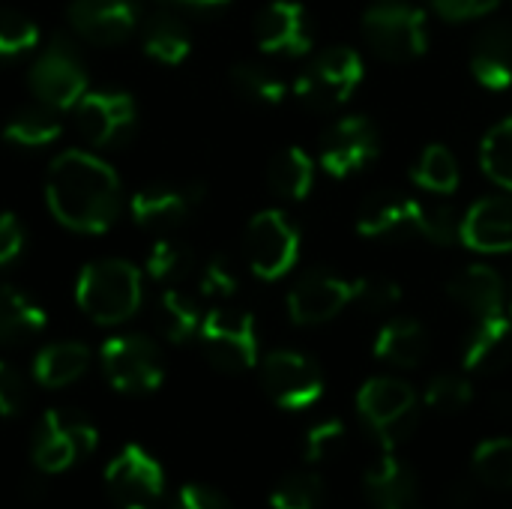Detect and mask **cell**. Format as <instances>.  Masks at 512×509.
Instances as JSON below:
<instances>
[{
	"label": "cell",
	"mask_w": 512,
	"mask_h": 509,
	"mask_svg": "<svg viewBox=\"0 0 512 509\" xmlns=\"http://www.w3.org/2000/svg\"><path fill=\"white\" fill-rule=\"evenodd\" d=\"M471 72L486 90L512 87V24L495 21L471 39Z\"/></svg>",
	"instance_id": "cell-22"
},
{
	"label": "cell",
	"mask_w": 512,
	"mask_h": 509,
	"mask_svg": "<svg viewBox=\"0 0 512 509\" xmlns=\"http://www.w3.org/2000/svg\"><path fill=\"white\" fill-rule=\"evenodd\" d=\"M315 183V159L303 147H285L270 162V186L279 198L303 201Z\"/></svg>",
	"instance_id": "cell-30"
},
{
	"label": "cell",
	"mask_w": 512,
	"mask_h": 509,
	"mask_svg": "<svg viewBox=\"0 0 512 509\" xmlns=\"http://www.w3.org/2000/svg\"><path fill=\"white\" fill-rule=\"evenodd\" d=\"M447 294L474 318H489V315H501L507 312L504 306V282L501 276L486 267V264H471L462 273H456L447 285Z\"/></svg>",
	"instance_id": "cell-24"
},
{
	"label": "cell",
	"mask_w": 512,
	"mask_h": 509,
	"mask_svg": "<svg viewBox=\"0 0 512 509\" xmlns=\"http://www.w3.org/2000/svg\"><path fill=\"white\" fill-rule=\"evenodd\" d=\"M105 489L120 509H156L165 495V471L144 447L126 444L105 468Z\"/></svg>",
	"instance_id": "cell-12"
},
{
	"label": "cell",
	"mask_w": 512,
	"mask_h": 509,
	"mask_svg": "<svg viewBox=\"0 0 512 509\" xmlns=\"http://www.w3.org/2000/svg\"><path fill=\"white\" fill-rule=\"evenodd\" d=\"M375 357L381 363L414 369L429 357V333L414 318H393L375 336Z\"/></svg>",
	"instance_id": "cell-25"
},
{
	"label": "cell",
	"mask_w": 512,
	"mask_h": 509,
	"mask_svg": "<svg viewBox=\"0 0 512 509\" xmlns=\"http://www.w3.org/2000/svg\"><path fill=\"white\" fill-rule=\"evenodd\" d=\"M462 216L450 207H429L399 192H372L357 210V231L363 237L417 234L435 246L459 240Z\"/></svg>",
	"instance_id": "cell-2"
},
{
	"label": "cell",
	"mask_w": 512,
	"mask_h": 509,
	"mask_svg": "<svg viewBox=\"0 0 512 509\" xmlns=\"http://www.w3.org/2000/svg\"><path fill=\"white\" fill-rule=\"evenodd\" d=\"M366 498L375 509H423L420 507V480L408 462L387 453L363 477Z\"/></svg>",
	"instance_id": "cell-23"
},
{
	"label": "cell",
	"mask_w": 512,
	"mask_h": 509,
	"mask_svg": "<svg viewBox=\"0 0 512 509\" xmlns=\"http://www.w3.org/2000/svg\"><path fill=\"white\" fill-rule=\"evenodd\" d=\"M201 201V189L198 186H171V183H153L144 186L132 195L129 201V213L135 219L138 228L147 231H171L177 225H183L192 210Z\"/></svg>",
	"instance_id": "cell-20"
},
{
	"label": "cell",
	"mask_w": 512,
	"mask_h": 509,
	"mask_svg": "<svg viewBox=\"0 0 512 509\" xmlns=\"http://www.w3.org/2000/svg\"><path fill=\"white\" fill-rule=\"evenodd\" d=\"M459 240L483 255L512 252V192L474 201L462 216Z\"/></svg>",
	"instance_id": "cell-19"
},
{
	"label": "cell",
	"mask_w": 512,
	"mask_h": 509,
	"mask_svg": "<svg viewBox=\"0 0 512 509\" xmlns=\"http://www.w3.org/2000/svg\"><path fill=\"white\" fill-rule=\"evenodd\" d=\"M75 123L90 144L114 147L132 135L138 123V105L123 90H87L75 105Z\"/></svg>",
	"instance_id": "cell-15"
},
{
	"label": "cell",
	"mask_w": 512,
	"mask_h": 509,
	"mask_svg": "<svg viewBox=\"0 0 512 509\" xmlns=\"http://www.w3.org/2000/svg\"><path fill=\"white\" fill-rule=\"evenodd\" d=\"M24 405H27V381H24V375L12 363L0 360V417H6V420L18 417L24 411Z\"/></svg>",
	"instance_id": "cell-43"
},
{
	"label": "cell",
	"mask_w": 512,
	"mask_h": 509,
	"mask_svg": "<svg viewBox=\"0 0 512 509\" xmlns=\"http://www.w3.org/2000/svg\"><path fill=\"white\" fill-rule=\"evenodd\" d=\"M510 306H512V303H510Z\"/></svg>",
	"instance_id": "cell-49"
},
{
	"label": "cell",
	"mask_w": 512,
	"mask_h": 509,
	"mask_svg": "<svg viewBox=\"0 0 512 509\" xmlns=\"http://www.w3.org/2000/svg\"><path fill=\"white\" fill-rule=\"evenodd\" d=\"M201 321H204V318H201V309H198V303H195L189 294L171 288V291H165V294L159 297L156 324H159V333H162L168 342H174V345L189 342L192 336H198Z\"/></svg>",
	"instance_id": "cell-31"
},
{
	"label": "cell",
	"mask_w": 512,
	"mask_h": 509,
	"mask_svg": "<svg viewBox=\"0 0 512 509\" xmlns=\"http://www.w3.org/2000/svg\"><path fill=\"white\" fill-rule=\"evenodd\" d=\"M45 201L63 228L75 234H105L120 213V177L96 153L66 150L51 159Z\"/></svg>",
	"instance_id": "cell-1"
},
{
	"label": "cell",
	"mask_w": 512,
	"mask_h": 509,
	"mask_svg": "<svg viewBox=\"0 0 512 509\" xmlns=\"http://www.w3.org/2000/svg\"><path fill=\"white\" fill-rule=\"evenodd\" d=\"M300 258V231L282 210H261L246 228V261L264 282L282 279Z\"/></svg>",
	"instance_id": "cell-11"
},
{
	"label": "cell",
	"mask_w": 512,
	"mask_h": 509,
	"mask_svg": "<svg viewBox=\"0 0 512 509\" xmlns=\"http://www.w3.org/2000/svg\"><path fill=\"white\" fill-rule=\"evenodd\" d=\"M174 3L192 6V9H222V6H228L231 0H174Z\"/></svg>",
	"instance_id": "cell-47"
},
{
	"label": "cell",
	"mask_w": 512,
	"mask_h": 509,
	"mask_svg": "<svg viewBox=\"0 0 512 509\" xmlns=\"http://www.w3.org/2000/svg\"><path fill=\"white\" fill-rule=\"evenodd\" d=\"M402 300V288L393 279H381V276H369V279H357V291H354V303H360L366 312L384 315L390 309H396Z\"/></svg>",
	"instance_id": "cell-41"
},
{
	"label": "cell",
	"mask_w": 512,
	"mask_h": 509,
	"mask_svg": "<svg viewBox=\"0 0 512 509\" xmlns=\"http://www.w3.org/2000/svg\"><path fill=\"white\" fill-rule=\"evenodd\" d=\"M354 291L357 279L351 282L330 270H309L288 291V315L303 327L333 321L348 303H354Z\"/></svg>",
	"instance_id": "cell-16"
},
{
	"label": "cell",
	"mask_w": 512,
	"mask_h": 509,
	"mask_svg": "<svg viewBox=\"0 0 512 509\" xmlns=\"http://www.w3.org/2000/svg\"><path fill=\"white\" fill-rule=\"evenodd\" d=\"M99 366L105 381L117 393L141 396L159 390L165 381V363L153 339L141 333H123L111 336L99 348Z\"/></svg>",
	"instance_id": "cell-7"
},
{
	"label": "cell",
	"mask_w": 512,
	"mask_h": 509,
	"mask_svg": "<svg viewBox=\"0 0 512 509\" xmlns=\"http://www.w3.org/2000/svg\"><path fill=\"white\" fill-rule=\"evenodd\" d=\"M69 24L90 45H120L138 30V6L132 0H72Z\"/></svg>",
	"instance_id": "cell-18"
},
{
	"label": "cell",
	"mask_w": 512,
	"mask_h": 509,
	"mask_svg": "<svg viewBox=\"0 0 512 509\" xmlns=\"http://www.w3.org/2000/svg\"><path fill=\"white\" fill-rule=\"evenodd\" d=\"M462 363L474 375H498L512 363V318L507 312L474 321Z\"/></svg>",
	"instance_id": "cell-21"
},
{
	"label": "cell",
	"mask_w": 512,
	"mask_h": 509,
	"mask_svg": "<svg viewBox=\"0 0 512 509\" xmlns=\"http://www.w3.org/2000/svg\"><path fill=\"white\" fill-rule=\"evenodd\" d=\"M474 387L462 375H438L426 387V405L438 414H459L471 405Z\"/></svg>",
	"instance_id": "cell-39"
},
{
	"label": "cell",
	"mask_w": 512,
	"mask_h": 509,
	"mask_svg": "<svg viewBox=\"0 0 512 509\" xmlns=\"http://www.w3.org/2000/svg\"><path fill=\"white\" fill-rule=\"evenodd\" d=\"M474 477L489 489H512V438L483 441L474 453Z\"/></svg>",
	"instance_id": "cell-35"
},
{
	"label": "cell",
	"mask_w": 512,
	"mask_h": 509,
	"mask_svg": "<svg viewBox=\"0 0 512 509\" xmlns=\"http://www.w3.org/2000/svg\"><path fill=\"white\" fill-rule=\"evenodd\" d=\"M480 165L492 183L512 192V117L501 120L480 144Z\"/></svg>",
	"instance_id": "cell-34"
},
{
	"label": "cell",
	"mask_w": 512,
	"mask_h": 509,
	"mask_svg": "<svg viewBox=\"0 0 512 509\" xmlns=\"http://www.w3.org/2000/svg\"><path fill=\"white\" fill-rule=\"evenodd\" d=\"M447 21H471L489 15L501 0H426Z\"/></svg>",
	"instance_id": "cell-44"
},
{
	"label": "cell",
	"mask_w": 512,
	"mask_h": 509,
	"mask_svg": "<svg viewBox=\"0 0 512 509\" xmlns=\"http://www.w3.org/2000/svg\"><path fill=\"white\" fill-rule=\"evenodd\" d=\"M24 252V225L15 213H0V267L12 264Z\"/></svg>",
	"instance_id": "cell-46"
},
{
	"label": "cell",
	"mask_w": 512,
	"mask_h": 509,
	"mask_svg": "<svg viewBox=\"0 0 512 509\" xmlns=\"http://www.w3.org/2000/svg\"><path fill=\"white\" fill-rule=\"evenodd\" d=\"M60 135H63L60 111L45 102L24 105L3 123V141L15 150H42L51 147Z\"/></svg>",
	"instance_id": "cell-26"
},
{
	"label": "cell",
	"mask_w": 512,
	"mask_h": 509,
	"mask_svg": "<svg viewBox=\"0 0 512 509\" xmlns=\"http://www.w3.org/2000/svg\"><path fill=\"white\" fill-rule=\"evenodd\" d=\"M90 366V348L84 342H54L45 345L33 360V378L45 390H60L75 384Z\"/></svg>",
	"instance_id": "cell-27"
},
{
	"label": "cell",
	"mask_w": 512,
	"mask_h": 509,
	"mask_svg": "<svg viewBox=\"0 0 512 509\" xmlns=\"http://www.w3.org/2000/svg\"><path fill=\"white\" fill-rule=\"evenodd\" d=\"M48 324L45 309L18 288L0 285V345H18L39 336Z\"/></svg>",
	"instance_id": "cell-28"
},
{
	"label": "cell",
	"mask_w": 512,
	"mask_h": 509,
	"mask_svg": "<svg viewBox=\"0 0 512 509\" xmlns=\"http://www.w3.org/2000/svg\"><path fill=\"white\" fill-rule=\"evenodd\" d=\"M171 509H234L231 501L210 489V486H201V483H192V486H183L174 498V507Z\"/></svg>",
	"instance_id": "cell-45"
},
{
	"label": "cell",
	"mask_w": 512,
	"mask_h": 509,
	"mask_svg": "<svg viewBox=\"0 0 512 509\" xmlns=\"http://www.w3.org/2000/svg\"><path fill=\"white\" fill-rule=\"evenodd\" d=\"M198 285H201V294H204V297L225 300V297H231V294L240 288V276H237V270L231 267L228 258L216 255V258H210V261L204 264V270H201V276H198Z\"/></svg>",
	"instance_id": "cell-42"
},
{
	"label": "cell",
	"mask_w": 512,
	"mask_h": 509,
	"mask_svg": "<svg viewBox=\"0 0 512 509\" xmlns=\"http://www.w3.org/2000/svg\"><path fill=\"white\" fill-rule=\"evenodd\" d=\"M357 414L387 453L405 444L420 423L417 393L402 378L366 381L357 393Z\"/></svg>",
	"instance_id": "cell-4"
},
{
	"label": "cell",
	"mask_w": 512,
	"mask_h": 509,
	"mask_svg": "<svg viewBox=\"0 0 512 509\" xmlns=\"http://www.w3.org/2000/svg\"><path fill=\"white\" fill-rule=\"evenodd\" d=\"M255 42L267 54L303 57L312 51L309 12L297 0H270L255 18Z\"/></svg>",
	"instance_id": "cell-17"
},
{
	"label": "cell",
	"mask_w": 512,
	"mask_h": 509,
	"mask_svg": "<svg viewBox=\"0 0 512 509\" xmlns=\"http://www.w3.org/2000/svg\"><path fill=\"white\" fill-rule=\"evenodd\" d=\"M345 444H348L345 423L342 420H324V423H318V426H312L306 432L303 453H306L309 462H330V459L342 456Z\"/></svg>",
	"instance_id": "cell-40"
},
{
	"label": "cell",
	"mask_w": 512,
	"mask_h": 509,
	"mask_svg": "<svg viewBox=\"0 0 512 509\" xmlns=\"http://www.w3.org/2000/svg\"><path fill=\"white\" fill-rule=\"evenodd\" d=\"M327 498V486L318 474L309 471H297L288 474L285 480H279V486L270 495V507L273 509H321Z\"/></svg>",
	"instance_id": "cell-36"
},
{
	"label": "cell",
	"mask_w": 512,
	"mask_h": 509,
	"mask_svg": "<svg viewBox=\"0 0 512 509\" xmlns=\"http://www.w3.org/2000/svg\"><path fill=\"white\" fill-rule=\"evenodd\" d=\"M363 39L390 63H411L429 48V24L423 9L405 0H372L363 12Z\"/></svg>",
	"instance_id": "cell-6"
},
{
	"label": "cell",
	"mask_w": 512,
	"mask_h": 509,
	"mask_svg": "<svg viewBox=\"0 0 512 509\" xmlns=\"http://www.w3.org/2000/svg\"><path fill=\"white\" fill-rule=\"evenodd\" d=\"M231 87L255 105H279L285 99L282 78L258 63H237L231 69Z\"/></svg>",
	"instance_id": "cell-33"
},
{
	"label": "cell",
	"mask_w": 512,
	"mask_h": 509,
	"mask_svg": "<svg viewBox=\"0 0 512 509\" xmlns=\"http://www.w3.org/2000/svg\"><path fill=\"white\" fill-rule=\"evenodd\" d=\"M363 81V57L354 48L321 51L297 78L294 93L309 108H336L354 96Z\"/></svg>",
	"instance_id": "cell-10"
},
{
	"label": "cell",
	"mask_w": 512,
	"mask_h": 509,
	"mask_svg": "<svg viewBox=\"0 0 512 509\" xmlns=\"http://www.w3.org/2000/svg\"><path fill=\"white\" fill-rule=\"evenodd\" d=\"M99 444L93 420L75 408H51L39 420L30 444V459L39 474H63L84 462Z\"/></svg>",
	"instance_id": "cell-5"
},
{
	"label": "cell",
	"mask_w": 512,
	"mask_h": 509,
	"mask_svg": "<svg viewBox=\"0 0 512 509\" xmlns=\"http://www.w3.org/2000/svg\"><path fill=\"white\" fill-rule=\"evenodd\" d=\"M192 267H195V255L180 240H168V237L156 240L147 252V273L156 282H177L189 276Z\"/></svg>",
	"instance_id": "cell-37"
},
{
	"label": "cell",
	"mask_w": 512,
	"mask_h": 509,
	"mask_svg": "<svg viewBox=\"0 0 512 509\" xmlns=\"http://www.w3.org/2000/svg\"><path fill=\"white\" fill-rule=\"evenodd\" d=\"M261 384L267 396L288 411L315 405L324 393V375L318 363L300 351H273L261 363Z\"/></svg>",
	"instance_id": "cell-13"
},
{
	"label": "cell",
	"mask_w": 512,
	"mask_h": 509,
	"mask_svg": "<svg viewBox=\"0 0 512 509\" xmlns=\"http://www.w3.org/2000/svg\"><path fill=\"white\" fill-rule=\"evenodd\" d=\"M381 153V135L378 126L369 117L348 114L336 120L321 135V165L333 177H351L375 162Z\"/></svg>",
	"instance_id": "cell-14"
},
{
	"label": "cell",
	"mask_w": 512,
	"mask_h": 509,
	"mask_svg": "<svg viewBox=\"0 0 512 509\" xmlns=\"http://www.w3.org/2000/svg\"><path fill=\"white\" fill-rule=\"evenodd\" d=\"M492 408H495V414H498V417H512V399H510V396H495Z\"/></svg>",
	"instance_id": "cell-48"
},
{
	"label": "cell",
	"mask_w": 512,
	"mask_h": 509,
	"mask_svg": "<svg viewBox=\"0 0 512 509\" xmlns=\"http://www.w3.org/2000/svg\"><path fill=\"white\" fill-rule=\"evenodd\" d=\"M459 180H462V171H459V162L450 147L429 144L420 153V159L414 165V183L420 189L435 192V195H450L459 189Z\"/></svg>",
	"instance_id": "cell-32"
},
{
	"label": "cell",
	"mask_w": 512,
	"mask_h": 509,
	"mask_svg": "<svg viewBox=\"0 0 512 509\" xmlns=\"http://www.w3.org/2000/svg\"><path fill=\"white\" fill-rule=\"evenodd\" d=\"M207 360L228 375L246 372L258 363V330L255 318L240 309H213L204 315L198 330Z\"/></svg>",
	"instance_id": "cell-8"
},
{
	"label": "cell",
	"mask_w": 512,
	"mask_h": 509,
	"mask_svg": "<svg viewBox=\"0 0 512 509\" xmlns=\"http://www.w3.org/2000/svg\"><path fill=\"white\" fill-rule=\"evenodd\" d=\"M39 27L33 18L15 9H0V60L21 57L39 45Z\"/></svg>",
	"instance_id": "cell-38"
},
{
	"label": "cell",
	"mask_w": 512,
	"mask_h": 509,
	"mask_svg": "<svg viewBox=\"0 0 512 509\" xmlns=\"http://www.w3.org/2000/svg\"><path fill=\"white\" fill-rule=\"evenodd\" d=\"M144 300L141 270L123 258H99L81 267L75 279V303L96 324L129 321Z\"/></svg>",
	"instance_id": "cell-3"
},
{
	"label": "cell",
	"mask_w": 512,
	"mask_h": 509,
	"mask_svg": "<svg viewBox=\"0 0 512 509\" xmlns=\"http://www.w3.org/2000/svg\"><path fill=\"white\" fill-rule=\"evenodd\" d=\"M141 45L150 60L162 66H180L192 51V36L180 18L168 12H156L141 30Z\"/></svg>",
	"instance_id": "cell-29"
},
{
	"label": "cell",
	"mask_w": 512,
	"mask_h": 509,
	"mask_svg": "<svg viewBox=\"0 0 512 509\" xmlns=\"http://www.w3.org/2000/svg\"><path fill=\"white\" fill-rule=\"evenodd\" d=\"M30 90L39 102L57 108V111H69L81 102V96L90 90L87 87V66L78 57L75 45H69L66 39H51L45 45V51L33 60L30 66Z\"/></svg>",
	"instance_id": "cell-9"
}]
</instances>
